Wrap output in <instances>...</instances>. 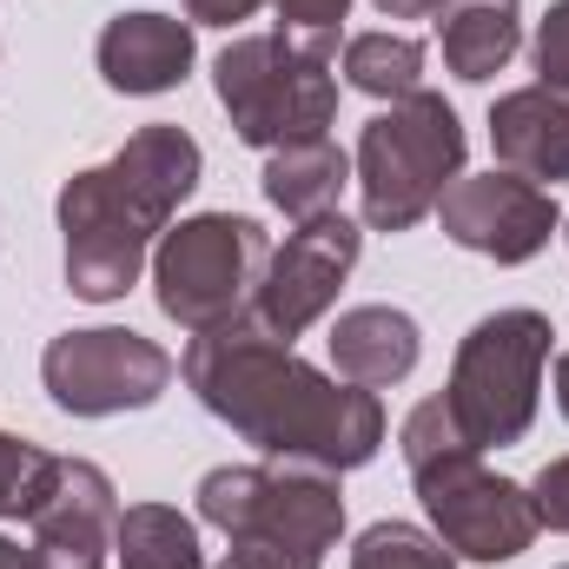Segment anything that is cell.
Here are the masks:
<instances>
[{
  "instance_id": "obj_20",
  "label": "cell",
  "mask_w": 569,
  "mask_h": 569,
  "mask_svg": "<svg viewBox=\"0 0 569 569\" xmlns=\"http://www.w3.org/2000/svg\"><path fill=\"white\" fill-rule=\"evenodd\" d=\"M345 80L371 100H411L425 87V40L411 33H358L345 40Z\"/></svg>"
},
{
  "instance_id": "obj_6",
  "label": "cell",
  "mask_w": 569,
  "mask_h": 569,
  "mask_svg": "<svg viewBox=\"0 0 569 569\" xmlns=\"http://www.w3.org/2000/svg\"><path fill=\"white\" fill-rule=\"evenodd\" d=\"M272 259V232L246 212H192L152 246V298L179 331H212L252 311Z\"/></svg>"
},
{
  "instance_id": "obj_3",
  "label": "cell",
  "mask_w": 569,
  "mask_h": 569,
  "mask_svg": "<svg viewBox=\"0 0 569 569\" xmlns=\"http://www.w3.org/2000/svg\"><path fill=\"white\" fill-rule=\"evenodd\" d=\"M463 120L443 93H411L391 100L378 120H365L358 152H351V179L365 199V226L371 232H411L418 219L437 212V199L463 179Z\"/></svg>"
},
{
  "instance_id": "obj_19",
  "label": "cell",
  "mask_w": 569,
  "mask_h": 569,
  "mask_svg": "<svg viewBox=\"0 0 569 569\" xmlns=\"http://www.w3.org/2000/svg\"><path fill=\"white\" fill-rule=\"evenodd\" d=\"M113 569H206L199 523L172 503H127L113 530Z\"/></svg>"
},
{
  "instance_id": "obj_15",
  "label": "cell",
  "mask_w": 569,
  "mask_h": 569,
  "mask_svg": "<svg viewBox=\"0 0 569 569\" xmlns=\"http://www.w3.org/2000/svg\"><path fill=\"white\" fill-rule=\"evenodd\" d=\"M490 146L497 166L530 179V186H563L569 179V93L563 87H517L490 107Z\"/></svg>"
},
{
  "instance_id": "obj_18",
  "label": "cell",
  "mask_w": 569,
  "mask_h": 569,
  "mask_svg": "<svg viewBox=\"0 0 569 569\" xmlns=\"http://www.w3.org/2000/svg\"><path fill=\"white\" fill-rule=\"evenodd\" d=\"M266 199L279 206L291 226L318 219V212H338L345 186H351V159L331 140H305V146H279L266 152V172H259Z\"/></svg>"
},
{
  "instance_id": "obj_21",
  "label": "cell",
  "mask_w": 569,
  "mask_h": 569,
  "mask_svg": "<svg viewBox=\"0 0 569 569\" xmlns=\"http://www.w3.org/2000/svg\"><path fill=\"white\" fill-rule=\"evenodd\" d=\"M53 470H60L53 450H40L33 437L0 430V517L7 523H27L40 510V497L53 490Z\"/></svg>"
},
{
  "instance_id": "obj_24",
  "label": "cell",
  "mask_w": 569,
  "mask_h": 569,
  "mask_svg": "<svg viewBox=\"0 0 569 569\" xmlns=\"http://www.w3.org/2000/svg\"><path fill=\"white\" fill-rule=\"evenodd\" d=\"M272 7H279V33H291V40H298L305 53H318V60H338L351 0H272Z\"/></svg>"
},
{
  "instance_id": "obj_17",
  "label": "cell",
  "mask_w": 569,
  "mask_h": 569,
  "mask_svg": "<svg viewBox=\"0 0 569 569\" xmlns=\"http://www.w3.org/2000/svg\"><path fill=\"white\" fill-rule=\"evenodd\" d=\"M437 47L463 87L497 80L523 47V0H443L437 7Z\"/></svg>"
},
{
  "instance_id": "obj_5",
  "label": "cell",
  "mask_w": 569,
  "mask_h": 569,
  "mask_svg": "<svg viewBox=\"0 0 569 569\" xmlns=\"http://www.w3.org/2000/svg\"><path fill=\"white\" fill-rule=\"evenodd\" d=\"M212 87H219V107H226L232 133L246 146H259V152L325 140L331 120H338L331 60L305 53L291 33H239L212 60Z\"/></svg>"
},
{
  "instance_id": "obj_1",
  "label": "cell",
  "mask_w": 569,
  "mask_h": 569,
  "mask_svg": "<svg viewBox=\"0 0 569 569\" xmlns=\"http://www.w3.org/2000/svg\"><path fill=\"white\" fill-rule=\"evenodd\" d=\"M179 378L259 457H298V463H325V470L345 477V470L371 463L378 443H385L378 391L325 378L284 338H272L252 311L232 318V325L199 331L179 358Z\"/></svg>"
},
{
  "instance_id": "obj_27",
  "label": "cell",
  "mask_w": 569,
  "mask_h": 569,
  "mask_svg": "<svg viewBox=\"0 0 569 569\" xmlns=\"http://www.w3.org/2000/svg\"><path fill=\"white\" fill-rule=\"evenodd\" d=\"M266 0H186V13H192V27H239V20H252Z\"/></svg>"
},
{
  "instance_id": "obj_25",
  "label": "cell",
  "mask_w": 569,
  "mask_h": 569,
  "mask_svg": "<svg viewBox=\"0 0 569 569\" xmlns=\"http://www.w3.org/2000/svg\"><path fill=\"white\" fill-rule=\"evenodd\" d=\"M530 53H537V80L569 93V0H550V13L537 20Z\"/></svg>"
},
{
  "instance_id": "obj_23",
  "label": "cell",
  "mask_w": 569,
  "mask_h": 569,
  "mask_svg": "<svg viewBox=\"0 0 569 569\" xmlns=\"http://www.w3.org/2000/svg\"><path fill=\"white\" fill-rule=\"evenodd\" d=\"M398 450H405V470H418V463H437V457H450V450H477L463 425L450 418V405L443 398H425L405 425H398Z\"/></svg>"
},
{
  "instance_id": "obj_33",
  "label": "cell",
  "mask_w": 569,
  "mask_h": 569,
  "mask_svg": "<svg viewBox=\"0 0 569 569\" xmlns=\"http://www.w3.org/2000/svg\"><path fill=\"white\" fill-rule=\"evenodd\" d=\"M563 569H569V563H563Z\"/></svg>"
},
{
  "instance_id": "obj_16",
  "label": "cell",
  "mask_w": 569,
  "mask_h": 569,
  "mask_svg": "<svg viewBox=\"0 0 569 569\" xmlns=\"http://www.w3.org/2000/svg\"><path fill=\"white\" fill-rule=\"evenodd\" d=\"M331 371L358 391H391L418 371L425 358V331L411 311L398 305H351L338 325H331Z\"/></svg>"
},
{
  "instance_id": "obj_2",
  "label": "cell",
  "mask_w": 569,
  "mask_h": 569,
  "mask_svg": "<svg viewBox=\"0 0 569 569\" xmlns=\"http://www.w3.org/2000/svg\"><path fill=\"white\" fill-rule=\"evenodd\" d=\"M192 497L199 523L226 537L232 569H325V550H338L345 537V490L325 463H219L199 477Z\"/></svg>"
},
{
  "instance_id": "obj_10",
  "label": "cell",
  "mask_w": 569,
  "mask_h": 569,
  "mask_svg": "<svg viewBox=\"0 0 569 569\" xmlns=\"http://www.w3.org/2000/svg\"><path fill=\"white\" fill-rule=\"evenodd\" d=\"M358 252H365V226L345 219V212H318V219L291 226L284 246H272V259H266L252 318H259L272 338L291 345L298 331H311V325L338 305V284L351 279Z\"/></svg>"
},
{
  "instance_id": "obj_4",
  "label": "cell",
  "mask_w": 569,
  "mask_h": 569,
  "mask_svg": "<svg viewBox=\"0 0 569 569\" xmlns=\"http://www.w3.org/2000/svg\"><path fill=\"white\" fill-rule=\"evenodd\" d=\"M543 365H550V318L530 305H510L463 331L450 385L437 398L450 405V418L477 450H503V443H523L537 425Z\"/></svg>"
},
{
  "instance_id": "obj_28",
  "label": "cell",
  "mask_w": 569,
  "mask_h": 569,
  "mask_svg": "<svg viewBox=\"0 0 569 569\" xmlns=\"http://www.w3.org/2000/svg\"><path fill=\"white\" fill-rule=\"evenodd\" d=\"M371 7H378L385 20H430L443 0H371Z\"/></svg>"
},
{
  "instance_id": "obj_13",
  "label": "cell",
  "mask_w": 569,
  "mask_h": 569,
  "mask_svg": "<svg viewBox=\"0 0 569 569\" xmlns=\"http://www.w3.org/2000/svg\"><path fill=\"white\" fill-rule=\"evenodd\" d=\"M93 60H100V80H107L113 93L152 100V93L186 87V73H192V60H199V40H192V20L133 7V13H113V20L100 27Z\"/></svg>"
},
{
  "instance_id": "obj_8",
  "label": "cell",
  "mask_w": 569,
  "mask_h": 569,
  "mask_svg": "<svg viewBox=\"0 0 569 569\" xmlns=\"http://www.w3.org/2000/svg\"><path fill=\"white\" fill-rule=\"evenodd\" d=\"M172 351L152 345L146 331L127 325H87V331H60L40 351V385L67 418H120L146 411L166 398L172 385Z\"/></svg>"
},
{
  "instance_id": "obj_26",
  "label": "cell",
  "mask_w": 569,
  "mask_h": 569,
  "mask_svg": "<svg viewBox=\"0 0 569 569\" xmlns=\"http://www.w3.org/2000/svg\"><path fill=\"white\" fill-rule=\"evenodd\" d=\"M530 503H537V523L543 530H563L569 537V457H550L530 483Z\"/></svg>"
},
{
  "instance_id": "obj_32",
  "label": "cell",
  "mask_w": 569,
  "mask_h": 569,
  "mask_svg": "<svg viewBox=\"0 0 569 569\" xmlns=\"http://www.w3.org/2000/svg\"><path fill=\"white\" fill-rule=\"evenodd\" d=\"M219 569H232V563H219Z\"/></svg>"
},
{
  "instance_id": "obj_29",
  "label": "cell",
  "mask_w": 569,
  "mask_h": 569,
  "mask_svg": "<svg viewBox=\"0 0 569 569\" xmlns=\"http://www.w3.org/2000/svg\"><path fill=\"white\" fill-rule=\"evenodd\" d=\"M0 569H33V550H20L13 537H0Z\"/></svg>"
},
{
  "instance_id": "obj_7",
  "label": "cell",
  "mask_w": 569,
  "mask_h": 569,
  "mask_svg": "<svg viewBox=\"0 0 569 569\" xmlns=\"http://www.w3.org/2000/svg\"><path fill=\"white\" fill-rule=\"evenodd\" d=\"M418 503L430 517V537L463 563H510L537 543V503L530 483H510L483 463V450H450L437 463L411 470Z\"/></svg>"
},
{
  "instance_id": "obj_30",
  "label": "cell",
  "mask_w": 569,
  "mask_h": 569,
  "mask_svg": "<svg viewBox=\"0 0 569 569\" xmlns=\"http://www.w3.org/2000/svg\"><path fill=\"white\" fill-rule=\"evenodd\" d=\"M557 411L569 418V345H563V358H557Z\"/></svg>"
},
{
  "instance_id": "obj_9",
  "label": "cell",
  "mask_w": 569,
  "mask_h": 569,
  "mask_svg": "<svg viewBox=\"0 0 569 569\" xmlns=\"http://www.w3.org/2000/svg\"><path fill=\"white\" fill-rule=\"evenodd\" d=\"M60 239H67V291L87 305H113L140 284L146 259H152V226L127 206V192L113 186L107 166H87L60 186L53 199Z\"/></svg>"
},
{
  "instance_id": "obj_31",
  "label": "cell",
  "mask_w": 569,
  "mask_h": 569,
  "mask_svg": "<svg viewBox=\"0 0 569 569\" xmlns=\"http://www.w3.org/2000/svg\"><path fill=\"white\" fill-rule=\"evenodd\" d=\"M563 246H569V219H563Z\"/></svg>"
},
{
  "instance_id": "obj_12",
  "label": "cell",
  "mask_w": 569,
  "mask_h": 569,
  "mask_svg": "<svg viewBox=\"0 0 569 569\" xmlns=\"http://www.w3.org/2000/svg\"><path fill=\"white\" fill-rule=\"evenodd\" d=\"M33 523V569H113V530H120V490L100 463L60 457L53 490L40 497Z\"/></svg>"
},
{
  "instance_id": "obj_22",
  "label": "cell",
  "mask_w": 569,
  "mask_h": 569,
  "mask_svg": "<svg viewBox=\"0 0 569 569\" xmlns=\"http://www.w3.org/2000/svg\"><path fill=\"white\" fill-rule=\"evenodd\" d=\"M351 569H457V557H450L430 530L385 517V523H371V530L351 543Z\"/></svg>"
},
{
  "instance_id": "obj_11",
  "label": "cell",
  "mask_w": 569,
  "mask_h": 569,
  "mask_svg": "<svg viewBox=\"0 0 569 569\" xmlns=\"http://www.w3.org/2000/svg\"><path fill=\"white\" fill-rule=\"evenodd\" d=\"M437 219H443V239L477 252V259H497V266H530L557 232H563V212L543 186L490 166V172H463L443 199H437Z\"/></svg>"
},
{
  "instance_id": "obj_14",
  "label": "cell",
  "mask_w": 569,
  "mask_h": 569,
  "mask_svg": "<svg viewBox=\"0 0 569 569\" xmlns=\"http://www.w3.org/2000/svg\"><path fill=\"white\" fill-rule=\"evenodd\" d=\"M107 172H113V186L127 192V206H133L146 226L166 239L172 212H179V206L199 192L206 152H199V140H192L186 127H166V120H152V127H140V133H127V146L107 159Z\"/></svg>"
}]
</instances>
